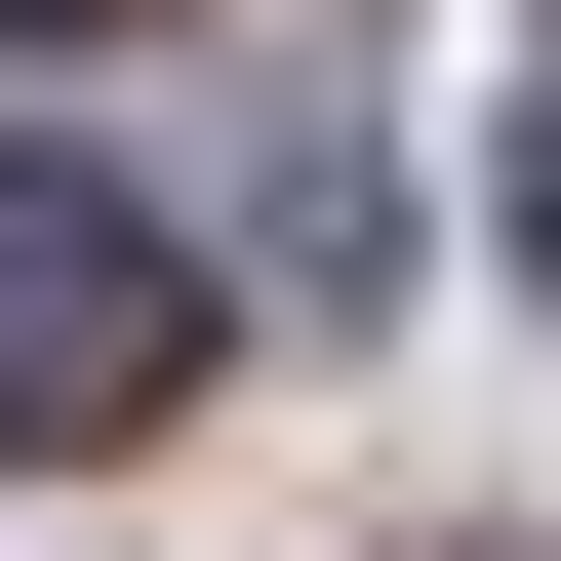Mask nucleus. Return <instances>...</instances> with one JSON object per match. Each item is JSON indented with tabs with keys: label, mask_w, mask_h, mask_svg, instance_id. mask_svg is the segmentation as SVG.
<instances>
[{
	"label": "nucleus",
	"mask_w": 561,
	"mask_h": 561,
	"mask_svg": "<svg viewBox=\"0 0 561 561\" xmlns=\"http://www.w3.org/2000/svg\"><path fill=\"white\" fill-rule=\"evenodd\" d=\"M161 401H201V241L81 201V161H0V442H161Z\"/></svg>",
	"instance_id": "1"
},
{
	"label": "nucleus",
	"mask_w": 561,
	"mask_h": 561,
	"mask_svg": "<svg viewBox=\"0 0 561 561\" xmlns=\"http://www.w3.org/2000/svg\"><path fill=\"white\" fill-rule=\"evenodd\" d=\"M0 41H121V0H0Z\"/></svg>",
	"instance_id": "2"
},
{
	"label": "nucleus",
	"mask_w": 561,
	"mask_h": 561,
	"mask_svg": "<svg viewBox=\"0 0 561 561\" xmlns=\"http://www.w3.org/2000/svg\"><path fill=\"white\" fill-rule=\"evenodd\" d=\"M522 241H561V121H522Z\"/></svg>",
	"instance_id": "3"
}]
</instances>
